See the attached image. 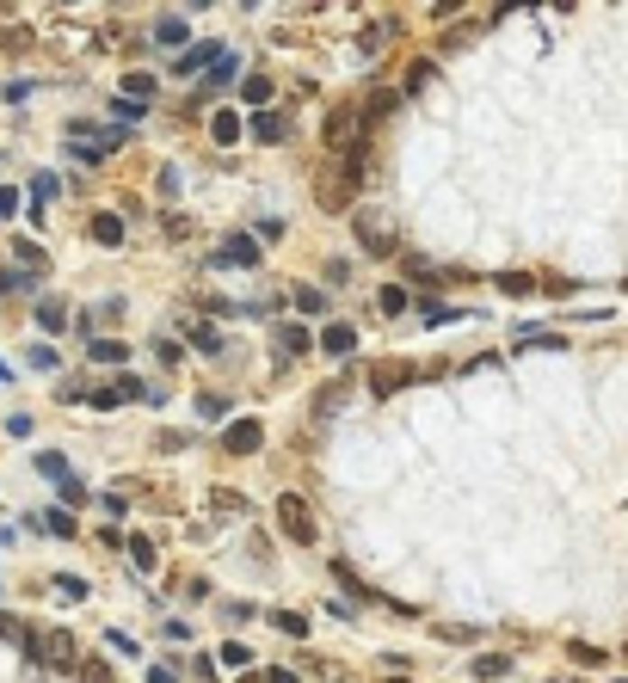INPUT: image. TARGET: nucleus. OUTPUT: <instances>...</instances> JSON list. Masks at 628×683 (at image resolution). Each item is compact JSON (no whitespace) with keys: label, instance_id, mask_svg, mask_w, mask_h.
<instances>
[{"label":"nucleus","instance_id":"10","mask_svg":"<svg viewBox=\"0 0 628 683\" xmlns=\"http://www.w3.org/2000/svg\"><path fill=\"white\" fill-rule=\"evenodd\" d=\"M468 671H475L481 683H493V678H512V659H505V652H481V659H475Z\"/></svg>","mask_w":628,"mask_h":683},{"label":"nucleus","instance_id":"19","mask_svg":"<svg viewBox=\"0 0 628 683\" xmlns=\"http://www.w3.org/2000/svg\"><path fill=\"white\" fill-rule=\"evenodd\" d=\"M235 74H241V62H235V56H228V50H222V62H216V69L204 74V87H228V80H235Z\"/></svg>","mask_w":628,"mask_h":683},{"label":"nucleus","instance_id":"31","mask_svg":"<svg viewBox=\"0 0 628 683\" xmlns=\"http://www.w3.org/2000/svg\"><path fill=\"white\" fill-rule=\"evenodd\" d=\"M80 683H117V678H111V665H99V659H93V665L80 659Z\"/></svg>","mask_w":628,"mask_h":683},{"label":"nucleus","instance_id":"32","mask_svg":"<svg viewBox=\"0 0 628 683\" xmlns=\"http://www.w3.org/2000/svg\"><path fill=\"white\" fill-rule=\"evenodd\" d=\"M13 290H25V272L19 265H0V296H13Z\"/></svg>","mask_w":628,"mask_h":683},{"label":"nucleus","instance_id":"34","mask_svg":"<svg viewBox=\"0 0 628 683\" xmlns=\"http://www.w3.org/2000/svg\"><path fill=\"white\" fill-rule=\"evenodd\" d=\"M333 573H339V585H346V591H351V597H370V585H364V579H357V573H351V567H333Z\"/></svg>","mask_w":628,"mask_h":683},{"label":"nucleus","instance_id":"4","mask_svg":"<svg viewBox=\"0 0 628 683\" xmlns=\"http://www.w3.org/2000/svg\"><path fill=\"white\" fill-rule=\"evenodd\" d=\"M222 444L235 449V456H253V449L265 444V431H259V419H241V425H228V438Z\"/></svg>","mask_w":628,"mask_h":683},{"label":"nucleus","instance_id":"1","mask_svg":"<svg viewBox=\"0 0 628 683\" xmlns=\"http://www.w3.org/2000/svg\"><path fill=\"white\" fill-rule=\"evenodd\" d=\"M25 652H32V665H43V671H80V641H74L69 628H50V634H37Z\"/></svg>","mask_w":628,"mask_h":683},{"label":"nucleus","instance_id":"39","mask_svg":"<svg viewBox=\"0 0 628 683\" xmlns=\"http://www.w3.org/2000/svg\"><path fill=\"white\" fill-rule=\"evenodd\" d=\"M148 683H179V671H173V665H154V671H148Z\"/></svg>","mask_w":628,"mask_h":683},{"label":"nucleus","instance_id":"42","mask_svg":"<svg viewBox=\"0 0 628 683\" xmlns=\"http://www.w3.org/2000/svg\"><path fill=\"white\" fill-rule=\"evenodd\" d=\"M616 683H628V678H616Z\"/></svg>","mask_w":628,"mask_h":683},{"label":"nucleus","instance_id":"7","mask_svg":"<svg viewBox=\"0 0 628 683\" xmlns=\"http://www.w3.org/2000/svg\"><path fill=\"white\" fill-rule=\"evenodd\" d=\"M222 265H259V240H246V235H235L222 253H216Z\"/></svg>","mask_w":628,"mask_h":683},{"label":"nucleus","instance_id":"2","mask_svg":"<svg viewBox=\"0 0 628 683\" xmlns=\"http://www.w3.org/2000/svg\"><path fill=\"white\" fill-rule=\"evenodd\" d=\"M327 148H333V154H357V148H364V111H357V105H339V111L327 117Z\"/></svg>","mask_w":628,"mask_h":683},{"label":"nucleus","instance_id":"17","mask_svg":"<svg viewBox=\"0 0 628 683\" xmlns=\"http://www.w3.org/2000/svg\"><path fill=\"white\" fill-rule=\"evenodd\" d=\"M37 475H50L56 486H69V462H62L56 449H43V456H37Z\"/></svg>","mask_w":628,"mask_h":683},{"label":"nucleus","instance_id":"18","mask_svg":"<svg viewBox=\"0 0 628 683\" xmlns=\"http://www.w3.org/2000/svg\"><path fill=\"white\" fill-rule=\"evenodd\" d=\"M253 130H259L265 142H283V136H290V130H283V117H278V111H259V117H253Z\"/></svg>","mask_w":628,"mask_h":683},{"label":"nucleus","instance_id":"21","mask_svg":"<svg viewBox=\"0 0 628 683\" xmlns=\"http://www.w3.org/2000/svg\"><path fill=\"white\" fill-rule=\"evenodd\" d=\"M124 93H130V105H148V99H154V74H130V80H124Z\"/></svg>","mask_w":628,"mask_h":683},{"label":"nucleus","instance_id":"30","mask_svg":"<svg viewBox=\"0 0 628 683\" xmlns=\"http://www.w3.org/2000/svg\"><path fill=\"white\" fill-rule=\"evenodd\" d=\"M130 560H136L142 573H148V567H154V542H142V536H130Z\"/></svg>","mask_w":628,"mask_h":683},{"label":"nucleus","instance_id":"24","mask_svg":"<svg viewBox=\"0 0 628 683\" xmlns=\"http://www.w3.org/2000/svg\"><path fill=\"white\" fill-rule=\"evenodd\" d=\"M154 37H161V43H185V37H191V25H185V19H161V25H154Z\"/></svg>","mask_w":628,"mask_h":683},{"label":"nucleus","instance_id":"41","mask_svg":"<svg viewBox=\"0 0 628 683\" xmlns=\"http://www.w3.org/2000/svg\"><path fill=\"white\" fill-rule=\"evenodd\" d=\"M394 683H407V678H394Z\"/></svg>","mask_w":628,"mask_h":683},{"label":"nucleus","instance_id":"14","mask_svg":"<svg viewBox=\"0 0 628 683\" xmlns=\"http://www.w3.org/2000/svg\"><path fill=\"white\" fill-rule=\"evenodd\" d=\"M87 357H93V364H124V357H130V345H124V339H93V351H87Z\"/></svg>","mask_w":628,"mask_h":683},{"label":"nucleus","instance_id":"38","mask_svg":"<svg viewBox=\"0 0 628 683\" xmlns=\"http://www.w3.org/2000/svg\"><path fill=\"white\" fill-rule=\"evenodd\" d=\"M246 659H253V652H246L241 641H228V647H222V665H246Z\"/></svg>","mask_w":628,"mask_h":683},{"label":"nucleus","instance_id":"29","mask_svg":"<svg viewBox=\"0 0 628 683\" xmlns=\"http://www.w3.org/2000/svg\"><path fill=\"white\" fill-rule=\"evenodd\" d=\"M376 308H383V314H401V308H407V290H401V283H388L383 296H376Z\"/></svg>","mask_w":628,"mask_h":683},{"label":"nucleus","instance_id":"11","mask_svg":"<svg viewBox=\"0 0 628 683\" xmlns=\"http://www.w3.org/2000/svg\"><path fill=\"white\" fill-rule=\"evenodd\" d=\"M320 345H327L333 357H351V351H357V333H351L346 320H339V327H327V333H320Z\"/></svg>","mask_w":628,"mask_h":683},{"label":"nucleus","instance_id":"28","mask_svg":"<svg viewBox=\"0 0 628 683\" xmlns=\"http://www.w3.org/2000/svg\"><path fill=\"white\" fill-rule=\"evenodd\" d=\"M43 530H50V536H74L80 523H74L69 512H43Z\"/></svg>","mask_w":628,"mask_h":683},{"label":"nucleus","instance_id":"40","mask_svg":"<svg viewBox=\"0 0 628 683\" xmlns=\"http://www.w3.org/2000/svg\"><path fill=\"white\" fill-rule=\"evenodd\" d=\"M19 209V191H0V216H13Z\"/></svg>","mask_w":628,"mask_h":683},{"label":"nucleus","instance_id":"6","mask_svg":"<svg viewBox=\"0 0 628 683\" xmlns=\"http://www.w3.org/2000/svg\"><path fill=\"white\" fill-rule=\"evenodd\" d=\"M216 62H222V50H216V43H198V50L179 56V74H209Z\"/></svg>","mask_w":628,"mask_h":683},{"label":"nucleus","instance_id":"36","mask_svg":"<svg viewBox=\"0 0 628 683\" xmlns=\"http://www.w3.org/2000/svg\"><path fill=\"white\" fill-rule=\"evenodd\" d=\"M198 412H204V419H222V412H228V401H222V394H204V401H198Z\"/></svg>","mask_w":628,"mask_h":683},{"label":"nucleus","instance_id":"33","mask_svg":"<svg viewBox=\"0 0 628 683\" xmlns=\"http://www.w3.org/2000/svg\"><path fill=\"white\" fill-rule=\"evenodd\" d=\"M272 622H278L283 634H309V622H302V615H296V610H278V615H272Z\"/></svg>","mask_w":628,"mask_h":683},{"label":"nucleus","instance_id":"5","mask_svg":"<svg viewBox=\"0 0 628 683\" xmlns=\"http://www.w3.org/2000/svg\"><path fill=\"white\" fill-rule=\"evenodd\" d=\"M357 240H364V253H394V228H383L376 216L357 222Z\"/></svg>","mask_w":628,"mask_h":683},{"label":"nucleus","instance_id":"8","mask_svg":"<svg viewBox=\"0 0 628 683\" xmlns=\"http://www.w3.org/2000/svg\"><path fill=\"white\" fill-rule=\"evenodd\" d=\"M136 394H142V382L124 376V382H111V388H99V394H93V407H124V401H136Z\"/></svg>","mask_w":628,"mask_h":683},{"label":"nucleus","instance_id":"16","mask_svg":"<svg viewBox=\"0 0 628 683\" xmlns=\"http://www.w3.org/2000/svg\"><path fill=\"white\" fill-rule=\"evenodd\" d=\"M278 351L283 357H302V351H309V333H302V327H278Z\"/></svg>","mask_w":628,"mask_h":683},{"label":"nucleus","instance_id":"23","mask_svg":"<svg viewBox=\"0 0 628 683\" xmlns=\"http://www.w3.org/2000/svg\"><path fill=\"white\" fill-rule=\"evenodd\" d=\"M0 641H19V647H32V634H25V622H19V615H6V610H0Z\"/></svg>","mask_w":628,"mask_h":683},{"label":"nucleus","instance_id":"22","mask_svg":"<svg viewBox=\"0 0 628 683\" xmlns=\"http://www.w3.org/2000/svg\"><path fill=\"white\" fill-rule=\"evenodd\" d=\"M13 253H19V272H25V277H32L37 265H43V246H37V240H19Z\"/></svg>","mask_w":628,"mask_h":683},{"label":"nucleus","instance_id":"15","mask_svg":"<svg viewBox=\"0 0 628 683\" xmlns=\"http://www.w3.org/2000/svg\"><path fill=\"white\" fill-rule=\"evenodd\" d=\"M241 99L253 105V111H265V105H272V80H259V74H253V80H241Z\"/></svg>","mask_w":628,"mask_h":683},{"label":"nucleus","instance_id":"9","mask_svg":"<svg viewBox=\"0 0 628 683\" xmlns=\"http://www.w3.org/2000/svg\"><path fill=\"white\" fill-rule=\"evenodd\" d=\"M93 240H99V246H124V216L99 209V216H93Z\"/></svg>","mask_w":628,"mask_h":683},{"label":"nucleus","instance_id":"20","mask_svg":"<svg viewBox=\"0 0 628 683\" xmlns=\"http://www.w3.org/2000/svg\"><path fill=\"white\" fill-rule=\"evenodd\" d=\"M394 32H401L394 19H388V25H370V32H364V56H376L383 43H394Z\"/></svg>","mask_w":628,"mask_h":683},{"label":"nucleus","instance_id":"37","mask_svg":"<svg viewBox=\"0 0 628 683\" xmlns=\"http://www.w3.org/2000/svg\"><path fill=\"white\" fill-rule=\"evenodd\" d=\"M32 370H56V351L50 345H32Z\"/></svg>","mask_w":628,"mask_h":683},{"label":"nucleus","instance_id":"27","mask_svg":"<svg viewBox=\"0 0 628 683\" xmlns=\"http://www.w3.org/2000/svg\"><path fill=\"white\" fill-rule=\"evenodd\" d=\"M499 290H505V296H530V290H536V277H523V272H505V277H499Z\"/></svg>","mask_w":628,"mask_h":683},{"label":"nucleus","instance_id":"12","mask_svg":"<svg viewBox=\"0 0 628 683\" xmlns=\"http://www.w3.org/2000/svg\"><path fill=\"white\" fill-rule=\"evenodd\" d=\"M209 136L222 142V148H228V142H241V117H235V111H216V117H209Z\"/></svg>","mask_w":628,"mask_h":683},{"label":"nucleus","instance_id":"25","mask_svg":"<svg viewBox=\"0 0 628 683\" xmlns=\"http://www.w3.org/2000/svg\"><path fill=\"white\" fill-rule=\"evenodd\" d=\"M296 308H302V314H320V308H327V290L302 283V290H296Z\"/></svg>","mask_w":628,"mask_h":683},{"label":"nucleus","instance_id":"35","mask_svg":"<svg viewBox=\"0 0 628 683\" xmlns=\"http://www.w3.org/2000/svg\"><path fill=\"white\" fill-rule=\"evenodd\" d=\"M425 80H431V62H413V69H407V80H401V87H407V93H419Z\"/></svg>","mask_w":628,"mask_h":683},{"label":"nucleus","instance_id":"26","mask_svg":"<svg viewBox=\"0 0 628 683\" xmlns=\"http://www.w3.org/2000/svg\"><path fill=\"white\" fill-rule=\"evenodd\" d=\"M50 198H56V179H50V172H37V179H32V209H43Z\"/></svg>","mask_w":628,"mask_h":683},{"label":"nucleus","instance_id":"13","mask_svg":"<svg viewBox=\"0 0 628 683\" xmlns=\"http://www.w3.org/2000/svg\"><path fill=\"white\" fill-rule=\"evenodd\" d=\"M62 320H69V308L56 302V296H43V302H37V327H43V333H62Z\"/></svg>","mask_w":628,"mask_h":683},{"label":"nucleus","instance_id":"3","mask_svg":"<svg viewBox=\"0 0 628 683\" xmlns=\"http://www.w3.org/2000/svg\"><path fill=\"white\" fill-rule=\"evenodd\" d=\"M278 523H283V536H290V542H302V548L320 536V530H314V512H309V499H302V493H283V499H278Z\"/></svg>","mask_w":628,"mask_h":683}]
</instances>
